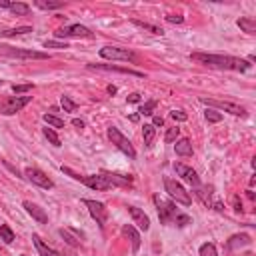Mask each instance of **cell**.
I'll list each match as a JSON object with an SVG mask.
<instances>
[{
	"label": "cell",
	"mask_w": 256,
	"mask_h": 256,
	"mask_svg": "<svg viewBox=\"0 0 256 256\" xmlns=\"http://www.w3.org/2000/svg\"><path fill=\"white\" fill-rule=\"evenodd\" d=\"M174 150H176V154H180V156H192V144H190L188 138H180V140H176Z\"/></svg>",
	"instance_id": "20"
},
{
	"label": "cell",
	"mask_w": 256,
	"mask_h": 256,
	"mask_svg": "<svg viewBox=\"0 0 256 256\" xmlns=\"http://www.w3.org/2000/svg\"><path fill=\"white\" fill-rule=\"evenodd\" d=\"M154 136H156V128H154L152 124H144V128H142V138H144V144H146V146L152 144Z\"/></svg>",
	"instance_id": "26"
},
{
	"label": "cell",
	"mask_w": 256,
	"mask_h": 256,
	"mask_svg": "<svg viewBox=\"0 0 256 256\" xmlns=\"http://www.w3.org/2000/svg\"><path fill=\"white\" fill-rule=\"evenodd\" d=\"M34 4L38 8H42V10H54V8H62L64 6V2H60V0H36Z\"/></svg>",
	"instance_id": "24"
},
{
	"label": "cell",
	"mask_w": 256,
	"mask_h": 256,
	"mask_svg": "<svg viewBox=\"0 0 256 256\" xmlns=\"http://www.w3.org/2000/svg\"><path fill=\"white\" fill-rule=\"evenodd\" d=\"M32 242H34V246H36V250H38V254L40 256H64V254H60L58 250H54V248H50L48 244H44L42 240H40V236H32Z\"/></svg>",
	"instance_id": "18"
},
{
	"label": "cell",
	"mask_w": 256,
	"mask_h": 256,
	"mask_svg": "<svg viewBox=\"0 0 256 256\" xmlns=\"http://www.w3.org/2000/svg\"><path fill=\"white\" fill-rule=\"evenodd\" d=\"M178 134H180V128H178V126H174V128H168V132H166V136H164V140H166L168 144H172V142H176V138H178Z\"/></svg>",
	"instance_id": "35"
},
{
	"label": "cell",
	"mask_w": 256,
	"mask_h": 256,
	"mask_svg": "<svg viewBox=\"0 0 256 256\" xmlns=\"http://www.w3.org/2000/svg\"><path fill=\"white\" fill-rule=\"evenodd\" d=\"M44 48H68V44L66 42H58V40H46Z\"/></svg>",
	"instance_id": "37"
},
{
	"label": "cell",
	"mask_w": 256,
	"mask_h": 256,
	"mask_svg": "<svg viewBox=\"0 0 256 256\" xmlns=\"http://www.w3.org/2000/svg\"><path fill=\"white\" fill-rule=\"evenodd\" d=\"M166 20H168V22H172V24H180L184 18H182V16H166Z\"/></svg>",
	"instance_id": "39"
},
{
	"label": "cell",
	"mask_w": 256,
	"mask_h": 256,
	"mask_svg": "<svg viewBox=\"0 0 256 256\" xmlns=\"http://www.w3.org/2000/svg\"><path fill=\"white\" fill-rule=\"evenodd\" d=\"M28 90H32V84L28 82V84H14L12 86V92L14 94H24V92H28Z\"/></svg>",
	"instance_id": "36"
},
{
	"label": "cell",
	"mask_w": 256,
	"mask_h": 256,
	"mask_svg": "<svg viewBox=\"0 0 256 256\" xmlns=\"http://www.w3.org/2000/svg\"><path fill=\"white\" fill-rule=\"evenodd\" d=\"M162 124H164L162 116H154V120H152V126H162Z\"/></svg>",
	"instance_id": "41"
},
{
	"label": "cell",
	"mask_w": 256,
	"mask_h": 256,
	"mask_svg": "<svg viewBox=\"0 0 256 256\" xmlns=\"http://www.w3.org/2000/svg\"><path fill=\"white\" fill-rule=\"evenodd\" d=\"M174 170H176V174H178V176H182V180H184V182H188L194 190L200 186V178H198L196 170H192L190 166H186V164H182V162H176V164H174Z\"/></svg>",
	"instance_id": "12"
},
{
	"label": "cell",
	"mask_w": 256,
	"mask_h": 256,
	"mask_svg": "<svg viewBox=\"0 0 256 256\" xmlns=\"http://www.w3.org/2000/svg\"><path fill=\"white\" fill-rule=\"evenodd\" d=\"M72 124H74L76 128H84V122H82V120H78V118H74V120H72Z\"/></svg>",
	"instance_id": "42"
},
{
	"label": "cell",
	"mask_w": 256,
	"mask_h": 256,
	"mask_svg": "<svg viewBox=\"0 0 256 256\" xmlns=\"http://www.w3.org/2000/svg\"><path fill=\"white\" fill-rule=\"evenodd\" d=\"M108 138H110V142L122 152V154H126L130 160H134L136 158V150H134V146H132V142L116 128V126H110L108 128Z\"/></svg>",
	"instance_id": "3"
},
{
	"label": "cell",
	"mask_w": 256,
	"mask_h": 256,
	"mask_svg": "<svg viewBox=\"0 0 256 256\" xmlns=\"http://www.w3.org/2000/svg\"><path fill=\"white\" fill-rule=\"evenodd\" d=\"M132 24L138 26L140 30H148L150 34H156V36H162V34H164L162 28H158V26H154V24H148V22H142V20H132Z\"/></svg>",
	"instance_id": "21"
},
{
	"label": "cell",
	"mask_w": 256,
	"mask_h": 256,
	"mask_svg": "<svg viewBox=\"0 0 256 256\" xmlns=\"http://www.w3.org/2000/svg\"><path fill=\"white\" fill-rule=\"evenodd\" d=\"M26 178L32 182V184H36V186H40V188H46V190H50L52 186H54V182L42 172V170H38V168H34V166H28L26 168Z\"/></svg>",
	"instance_id": "11"
},
{
	"label": "cell",
	"mask_w": 256,
	"mask_h": 256,
	"mask_svg": "<svg viewBox=\"0 0 256 256\" xmlns=\"http://www.w3.org/2000/svg\"><path fill=\"white\" fill-rule=\"evenodd\" d=\"M128 214L132 216V222H134L140 230L146 232V230L150 228V218H148L140 208H136V206H128Z\"/></svg>",
	"instance_id": "14"
},
{
	"label": "cell",
	"mask_w": 256,
	"mask_h": 256,
	"mask_svg": "<svg viewBox=\"0 0 256 256\" xmlns=\"http://www.w3.org/2000/svg\"><path fill=\"white\" fill-rule=\"evenodd\" d=\"M100 56L106 60H126V62H136L138 56L128 50V48H118V46H104L100 48Z\"/></svg>",
	"instance_id": "7"
},
{
	"label": "cell",
	"mask_w": 256,
	"mask_h": 256,
	"mask_svg": "<svg viewBox=\"0 0 256 256\" xmlns=\"http://www.w3.org/2000/svg\"><path fill=\"white\" fill-rule=\"evenodd\" d=\"M82 202H84V206L88 208L90 216L96 220V224H98L100 228H104L106 218H108V210L104 208V204H102V202H96V200H88V198H84Z\"/></svg>",
	"instance_id": "10"
},
{
	"label": "cell",
	"mask_w": 256,
	"mask_h": 256,
	"mask_svg": "<svg viewBox=\"0 0 256 256\" xmlns=\"http://www.w3.org/2000/svg\"><path fill=\"white\" fill-rule=\"evenodd\" d=\"M24 208H26V212L38 222V224H46L48 222V216H46V212H44V208H40L38 204H34V202H30V200H24V204H22Z\"/></svg>",
	"instance_id": "15"
},
{
	"label": "cell",
	"mask_w": 256,
	"mask_h": 256,
	"mask_svg": "<svg viewBox=\"0 0 256 256\" xmlns=\"http://www.w3.org/2000/svg\"><path fill=\"white\" fill-rule=\"evenodd\" d=\"M0 224H2V222H0Z\"/></svg>",
	"instance_id": "45"
},
{
	"label": "cell",
	"mask_w": 256,
	"mask_h": 256,
	"mask_svg": "<svg viewBox=\"0 0 256 256\" xmlns=\"http://www.w3.org/2000/svg\"><path fill=\"white\" fill-rule=\"evenodd\" d=\"M122 234L130 240V246H132V254H136L138 252V248H140V234H138V230L132 226V224H124L122 226Z\"/></svg>",
	"instance_id": "16"
},
{
	"label": "cell",
	"mask_w": 256,
	"mask_h": 256,
	"mask_svg": "<svg viewBox=\"0 0 256 256\" xmlns=\"http://www.w3.org/2000/svg\"><path fill=\"white\" fill-rule=\"evenodd\" d=\"M32 102V96H8L6 100L0 102V114L4 116H12L16 112H20L26 104Z\"/></svg>",
	"instance_id": "5"
},
{
	"label": "cell",
	"mask_w": 256,
	"mask_h": 256,
	"mask_svg": "<svg viewBox=\"0 0 256 256\" xmlns=\"http://www.w3.org/2000/svg\"><path fill=\"white\" fill-rule=\"evenodd\" d=\"M140 100V94L138 92H132L130 96H128V102H138Z\"/></svg>",
	"instance_id": "40"
},
{
	"label": "cell",
	"mask_w": 256,
	"mask_h": 256,
	"mask_svg": "<svg viewBox=\"0 0 256 256\" xmlns=\"http://www.w3.org/2000/svg\"><path fill=\"white\" fill-rule=\"evenodd\" d=\"M28 32H32V26H18V28H10V30H2L0 36L10 38V36H18V34H28Z\"/></svg>",
	"instance_id": "23"
},
{
	"label": "cell",
	"mask_w": 256,
	"mask_h": 256,
	"mask_svg": "<svg viewBox=\"0 0 256 256\" xmlns=\"http://www.w3.org/2000/svg\"><path fill=\"white\" fill-rule=\"evenodd\" d=\"M8 10H10L12 14H16V16H26V14L30 12V6L24 4V2H12Z\"/></svg>",
	"instance_id": "25"
},
{
	"label": "cell",
	"mask_w": 256,
	"mask_h": 256,
	"mask_svg": "<svg viewBox=\"0 0 256 256\" xmlns=\"http://www.w3.org/2000/svg\"><path fill=\"white\" fill-rule=\"evenodd\" d=\"M60 104H62V108H64V112H74L78 106H76V102L70 98V96H62L60 98Z\"/></svg>",
	"instance_id": "31"
},
{
	"label": "cell",
	"mask_w": 256,
	"mask_h": 256,
	"mask_svg": "<svg viewBox=\"0 0 256 256\" xmlns=\"http://www.w3.org/2000/svg\"><path fill=\"white\" fill-rule=\"evenodd\" d=\"M42 132H44V136L50 140V144H54V146H60V138H58V134H56L52 128H44Z\"/></svg>",
	"instance_id": "34"
},
{
	"label": "cell",
	"mask_w": 256,
	"mask_h": 256,
	"mask_svg": "<svg viewBox=\"0 0 256 256\" xmlns=\"http://www.w3.org/2000/svg\"><path fill=\"white\" fill-rule=\"evenodd\" d=\"M56 38H90L92 32L90 28L82 26V24H70V26H64V28H58L54 32Z\"/></svg>",
	"instance_id": "9"
},
{
	"label": "cell",
	"mask_w": 256,
	"mask_h": 256,
	"mask_svg": "<svg viewBox=\"0 0 256 256\" xmlns=\"http://www.w3.org/2000/svg\"><path fill=\"white\" fill-rule=\"evenodd\" d=\"M170 116H172L174 120H178V122H184V120L188 118V114H186V112H182V110H172V112H170Z\"/></svg>",
	"instance_id": "38"
},
{
	"label": "cell",
	"mask_w": 256,
	"mask_h": 256,
	"mask_svg": "<svg viewBox=\"0 0 256 256\" xmlns=\"http://www.w3.org/2000/svg\"><path fill=\"white\" fill-rule=\"evenodd\" d=\"M88 68H92V70H104V72H120V74H130V76H138V78L144 76L138 70L124 68V66H112V64H88Z\"/></svg>",
	"instance_id": "13"
},
{
	"label": "cell",
	"mask_w": 256,
	"mask_h": 256,
	"mask_svg": "<svg viewBox=\"0 0 256 256\" xmlns=\"http://www.w3.org/2000/svg\"><path fill=\"white\" fill-rule=\"evenodd\" d=\"M164 188H166V192H168V196H170L172 200H176V202H180V204H184V206H190V204H192L190 194L184 190V186H182L180 182H176V180H172V178H164Z\"/></svg>",
	"instance_id": "4"
},
{
	"label": "cell",
	"mask_w": 256,
	"mask_h": 256,
	"mask_svg": "<svg viewBox=\"0 0 256 256\" xmlns=\"http://www.w3.org/2000/svg\"><path fill=\"white\" fill-rule=\"evenodd\" d=\"M238 26H240L244 32H248V34H254V32H256V22L250 20V18H240V20H238Z\"/></svg>",
	"instance_id": "28"
},
{
	"label": "cell",
	"mask_w": 256,
	"mask_h": 256,
	"mask_svg": "<svg viewBox=\"0 0 256 256\" xmlns=\"http://www.w3.org/2000/svg\"><path fill=\"white\" fill-rule=\"evenodd\" d=\"M198 256H218V252H216V246H214L212 242H206V244H202V246H200V250H198Z\"/></svg>",
	"instance_id": "29"
},
{
	"label": "cell",
	"mask_w": 256,
	"mask_h": 256,
	"mask_svg": "<svg viewBox=\"0 0 256 256\" xmlns=\"http://www.w3.org/2000/svg\"><path fill=\"white\" fill-rule=\"evenodd\" d=\"M204 116H206L208 122H220V120H222V114H220L218 110H214V108H206Z\"/></svg>",
	"instance_id": "33"
},
{
	"label": "cell",
	"mask_w": 256,
	"mask_h": 256,
	"mask_svg": "<svg viewBox=\"0 0 256 256\" xmlns=\"http://www.w3.org/2000/svg\"><path fill=\"white\" fill-rule=\"evenodd\" d=\"M250 244V236L248 234H234L228 242H226V248L228 250H238V248H244Z\"/></svg>",
	"instance_id": "19"
},
{
	"label": "cell",
	"mask_w": 256,
	"mask_h": 256,
	"mask_svg": "<svg viewBox=\"0 0 256 256\" xmlns=\"http://www.w3.org/2000/svg\"><path fill=\"white\" fill-rule=\"evenodd\" d=\"M10 4L12 2H8V0H0V8H10Z\"/></svg>",
	"instance_id": "43"
},
{
	"label": "cell",
	"mask_w": 256,
	"mask_h": 256,
	"mask_svg": "<svg viewBox=\"0 0 256 256\" xmlns=\"http://www.w3.org/2000/svg\"><path fill=\"white\" fill-rule=\"evenodd\" d=\"M190 60L208 66V68H216V70H236V72H246L250 68L248 60L236 58V56H224V54H206V52H192Z\"/></svg>",
	"instance_id": "1"
},
{
	"label": "cell",
	"mask_w": 256,
	"mask_h": 256,
	"mask_svg": "<svg viewBox=\"0 0 256 256\" xmlns=\"http://www.w3.org/2000/svg\"><path fill=\"white\" fill-rule=\"evenodd\" d=\"M44 122L52 128H64V120L58 116H52V114H44Z\"/></svg>",
	"instance_id": "30"
},
{
	"label": "cell",
	"mask_w": 256,
	"mask_h": 256,
	"mask_svg": "<svg viewBox=\"0 0 256 256\" xmlns=\"http://www.w3.org/2000/svg\"><path fill=\"white\" fill-rule=\"evenodd\" d=\"M154 204L158 208V218L162 224H174V226H186L192 222V218L188 214H182L176 210L174 202H168L164 198H160L158 194H154Z\"/></svg>",
	"instance_id": "2"
},
{
	"label": "cell",
	"mask_w": 256,
	"mask_h": 256,
	"mask_svg": "<svg viewBox=\"0 0 256 256\" xmlns=\"http://www.w3.org/2000/svg\"><path fill=\"white\" fill-rule=\"evenodd\" d=\"M0 54L10 56V58H24V60H46V52L38 50H22V48H12V46H0Z\"/></svg>",
	"instance_id": "8"
},
{
	"label": "cell",
	"mask_w": 256,
	"mask_h": 256,
	"mask_svg": "<svg viewBox=\"0 0 256 256\" xmlns=\"http://www.w3.org/2000/svg\"><path fill=\"white\" fill-rule=\"evenodd\" d=\"M0 240H4L6 244H12L14 242V232L8 224H0Z\"/></svg>",
	"instance_id": "27"
},
{
	"label": "cell",
	"mask_w": 256,
	"mask_h": 256,
	"mask_svg": "<svg viewBox=\"0 0 256 256\" xmlns=\"http://www.w3.org/2000/svg\"><path fill=\"white\" fill-rule=\"evenodd\" d=\"M154 108H156V100H148V102H144L142 106H140V114H144V116H150V114H154Z\"/></svg>",
	"instance_id": "32"
},
{
	"label": "cell",
	"mask_w": 256,
	"mask_h": 256,
	"mask_svg": "<svg viewBox=\"0 0 256 256\" xmlns=\"http://www.w3.org/2000/svg\"><path fill=\"white\" fill-rule=\"evenodd\" d=\"M110 184H112V188L114 186H122V188H126V186H132V176H124V174H112V172H100Z\"/></svg>",
	"instance_id": "17"
},
{
	"label": "cell",
	"mask_w": 256,
	"mask_h": 256,
	"mask_svg": "<svg viewBox=\"0 0 256 256\" xmlns=\"http://www.w3.org/2000/svg\"><path fill=\"white\" fill-rule=\"evenodd\" d=\"M60 236H62L70 246H78V244H80V234L74 232V230H68V228L64 230V228H62V230H60Z\"/></svg>",
	"instance_id": "22"
},
{
	"label": "cell",
	"mask_w": 256,
	"mask_h": 256,
	"mask_svg": "<svg viewBox=\"0 0 256 256\" xmlns=\"http://www.w3.org/2000/svg\"><path fill=\"white\" fill-rule=\"evenodd\" d=\"M202 104H206L208 108H214V110H224L228 114H234V116H246V110L234 102H226V100H216V98H200Z\"/></svg>",
	"instance_id": "6"
},
{
	"label": "cell",
	"mask_w": 256,
	"mask_h": 256,
	"mask_svg": "<svg viewBox=\"0 0 256 256\" xmlns=\"http://www.w3.org/2000/svg\"><path fill=\"white\" fill-rule=\"evenodd\" d=\"M0 86H2V80H0Z\"/></svg>",
	"instance_id": "44"
}]
</instances>
